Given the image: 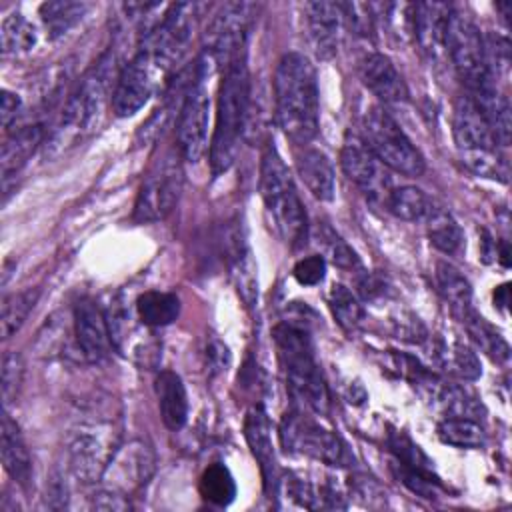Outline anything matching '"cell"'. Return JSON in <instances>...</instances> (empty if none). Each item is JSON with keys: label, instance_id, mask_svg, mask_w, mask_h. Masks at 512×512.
Masks as SVG:
<instances>
[{"label": "cell", "instance_id": "28", "mask_svg": "<svg viewBox=\"0 0 512 512\" xmlns=\"http://www.w3.org/2000/svg\"><path fill=\"white\" fill-rule=\"evenodd\" d=\"M42 138H44L42 124L22 126L20 130H14L6 138V142L2 144V156H0V170H2L4 184L8 182L10 176H14L22 170V166L34 154V150L38 148Z\"/></svg>", "mask_w": 512, "mask_h": 512}, {"label": "cell", "instance_id": "6", "mask_svg": "<svg viewBox=\"0 0 512 512\" xmlns=\"http://www.w3.org/2000/svg\"><path fill=\"white\" fill-rule=\"evenodd\" d=\"M108 68L106 58H102L78 84L74 94L68 98L60 124L56 126L50 148H66L74 144L78 138L94 130L98 124V118L102 114L104 106V94H106V84H108Z\"/></svg>", "mask_w": 512, "mask_h": 512}, {"label": "cell", "instance_id": "23", "mask_svg": "<svg viewBox=\"0 0 512 512\" xmlns=\"http://www.w3.org/2000/svg\"><path fill=\"white\" fill-rule=\"evenodd\" d=\"M452 8L442 2L412 4V32L420 48L432 58L440 56L446 42V26Z\"/></svg>", "mask_w": 512, "mask_h": 512}, {"label": "cell", "instance_id": "32", "mask_svg": "<svg viewBox=\"0 0 512 512\" xmlns=\"http://www.w3.org/2000/svg\"><path fill=\"white\" fill-rule=\"evenodd\" d=\"M136 312L146 326H166L178 318L180 300L172 292L148 290L138 296Z\"/></svg>", "mask_w": 512, "mask_h": 512}, {"label": "cell", "instance_id": "39", "mask_svg": "<svg viewBox=\"0 0 512 512\" xmlns=\"http://www.w3.org/2000/svg\"><path fill=\"white\" fill-rule=\"evenodd\" d=\"M438 356H440V362L446 366V370H450L454 376L462 380H476L482 374L476 352L460 340H454L450 344L446 342L440 344Z\"/></svg>", "mask_w": 512, "mask_h": 512}, {"label": "cell", "instance_id": "35", "mask_svg": "<svg viewBox=\"0 0 512 512\" xmlns=\"http://www.w3.org/2000/svg\"><path fill=\"white\" fill-rule=\"evenodd\" d=\"M2 54H22L36 46V28L20 12H12L2 18L0 24Z\"/></svg>", "mask_w": 512, "mask_h": 512}, {"label": "cell", "instance_id": "10", "mask_svg": "<svg viewBox=\"0 0 512 512\" xmlns=\"http://www.w3.org/2000/svg\"><path fill=\"white\" fill-rule=\"evenodd\" d=\"M198 20V4L176 2L168 4L156 28L146 36L142 48L152 58L156 70H168L180 60L192 42Z\"/></svg>", "mask_w": 512, "mask_h": 512}, {"label": "cell", "instance_id": "3", "mask_svg": "<svg viewBox=\"0 0 512 512\" xmlns=\"http://www.w3.org/2000/svg\"><path fill=\"white\" fill-rule=\"evenodd\" d=\"M260 194L274 232L290 248H300L308 238V218L294 178L272 144L264 146L260 160Z\"/></svg>", "mask_w": 512, "mask_h": 512}, {"label": "cell", "instance_id": "44", "mask_svg": "<svg viewBox=\"0 0 512 512\" xmlns=\"http://www.w3.org/2000/svg\"><path fill=\"white\" fill-rule=\"evenodd\" d=\"M320 240H322V244L326 246V252H328L330 260H332L338 268H342V270H354V268L360 266V260H358L356 252H354L334 230H330L328 226L322 228Z\"/></svg>", "mask_w": 512, "mask_h": 512}, {"label": "cell", "instance_id": "18", "mask_svg": "<svg viewBox=\"0 0 512 512\" xmlns=\"http://www.w3.org/2000/svg\"><path fill=\"white\" fill-rule=\"evenodd\" d=\"M452 134L460 154L476 152V150H496L498 144L486 124L482 112L474 104V100L466 94L454 102L452 114Z\"/></svg>", "mask_w": 512, "mask_h": 512}, {"label": "cell", "instance_id": "19", "mask_svg": "<svg viewBox=\"0 0 512 512\" xmlns=\"http://www.w3.org/2000/svg\"><path fill=\"white\" fill-rule=\"evenodd\" d=\"M244 438L250 446L252 456L258 460L266 490H274L278 484V468H276V454L272 444V426L266 410L260 404L250 406L246 412Z\"/></svg>", "mask_w": 512, "mask_h": 512}, {"label": "cell", "instance_id": "37", "mask_svg": "<svg viewBox=\"0 0 512 512\" xmlns=\"http://www.w3.org/2000/svg\"><path fill=\"white\" fill-rule=\"evenodd\" d=\"M86 10H88V4L84 2L56 0V2H44L40 6V16L48 34L52 38H58V36H64L76 22H80Z\"/></svg>", "mask_w": 512, "mask_h": 512}, {"label": "cell", "instance_id": "27", "mask_svg": "<svg viewBox=\"0 0 512 512\" xmlns=\"http://www.w3.org/2000/svg\"><path fill=\"white\" fill-rule=\"evenodd\" d=\"M296 168L304 182V186L310 190V194L318 200H332L336 192V178L330 158L316 148H304L296 156Z\"/></svg>", "mask_w": 512, "mask_h": 512}, {"label": "cell", "instance_id": "50", "mask_svg": "<svg viewBox=\"0 0 512 512\" xmlns=\"http://www.w3.org/2000/svg\"><path fill=\"white\" fill-rule=\"evenodd\" d=\"M0 120H2V126L4 128H10V124L16 120L18 112H20V96L12 90H2V98H0Z\"/></svg>", "mask_w": 512, "mask_h": 512}, {"label": "cell", "instance_id": "7", "mask_svg": "<svg viewBox=\"0 0 512 512\" xmlns=\"http://www.w3.org/2000/svg\"><path fill=\"white\" fill-rule=\"evenodd\" d=\"M206 60L198 62L194 80L184 94V102L180 106L178 124H176V138H178V152L186 162H198L206 148H208V126H210V66Z\"/></svg>", "mask_w": 512, "mask_h": 512}, {"label": "cell", "instance_id": "16", "mask_svg": "<svg viewBox=\"0 0 512 512\" xmlns=\"http://www.w3.org/2000/svg\"><path fill=\"white\" fill-rule=\"evenodd\" d=\"M152 472H154L152 448L144 440H132L112 454L102 476L106 478L108 488L128 494L140 488L142 484H146Z\"/></svg>", "mask_w": 512, "mask_h": 512}, {"label": "cell", "instance_id": "8", "mask_svg": "<svg viewBox=\"0 0 512 512\" xmlns=\"http://www.w3.org/2000/svg\"><path fill=\"white\" fill-rule=\"evenodd\" d=\"M280 442L286 452L310 456L328 466H348L352 458L338 434L322 428L298 410H290L282 416Z\"/></svg>", "mask_w": 512, "mask_h": 512}, {"label": "cell", "instance_id": "43", "mask_svg": "<svg viewBox=\"0 0 512 512\" xmlns=\"http://www.w3.org/2000/svg\"><path fill=\"white\" fill-rule=\"evenodd\" d=\"M24 360L18 352H6L2 356V400L10 404L16 400L24 382Z\"/></svg>", "mask_w": 512, "mask_h": 512}, {"label": "cell", "instance_id": "12", "mask_svg": "<svg viewBox=\"0 0 512 512\" xmlns=\"http://www.w3.org/2000/svg\"><path fill=\"white\" fill-rule=\"evenodd\" d=\"M254 12L256 4L252 2H226L214 12L204 38L216 62H224L226 66L234 56L246 50V36Z\"/></svg>", "mask_w": 512, "mask_h": 512}, {"label": "cell", "instance_id": "17", "mask_svg": "<svg viewBox=\"0 0 512 512\" xmlns=\"http://www.w3.org/2000/svg\"><path fill=\"white\" fill-rule=\"evenodd\" d=\"M74 332L78 346L88 362H102L110 354L112 336L104 310L92 300L82 298L74 306Z\"/></svg>", "mask_w": 512, "mask_h": 512}, {"label": "cell", "instance_id": "2", "mask_svg": "<svg viewBox=\"0 0 512 512\" xmlns=\"http://www.w3.org/2000/svg\"><path fill=\"white\" fill-rule=\"evenodd\" d=\"M250 92L252 80L244 50L224 66V76L218 90L216 126L210 142V166L214 176L226 172L236 160L238 144L244 136Z\"/></svg>", "mask_w": 512, "mask_h": 512}, {"label": "cell", "instance_id": "40", "mask_svg": "<svg viewBox=\"0 0 512 512\" xmlns=\"http://www.w3.org/2000/svg\"><path fill=\"white\" fill-rule=\"evenodd\" d=\"M328 304H330V310H332L336 322L344 330L352 332V330H356L362 324V320H364V306L358 300V296L350 288H346L344 284H334L330 288Z\"/></svg>", "mask_w": 512, "mask_h": 512}, {"label": "cell", "instance_id": "1", "mask_svg": "<svg viewBox=\"0 0 512 512\" xmlns=\"http://www.w3.org/2000/svg\"><path fill=\"white\" fill-rule=\"evenodd\" d=\"M274 112L280 130L296 144L318 134L320 94L316 70L304 54L288 52L274 72Z\"/></svg>", "mask_w": 512, "mask_h": 512}, {"label": "cell", "instance_id": "4", "mask_svg": "<svg viewBox=\"0 0 512 512\" xmlns=\"http://www.w3.org/2000/svg\"><path fill=\"white\" fill-rule=\"evenodd\" d=\"M272 336L292 394L312 412L328 416L330 396L322 372L316 364L308 330L286 320L274 326Z\"/></svg>", "mask_w": 512, "mask_h": 512}, {"label": "cell", "instance_id": "34", "mask_svg": "<svg viewBox=\"0 0 512 512\" xmlns=\"http://www.w3.org/2000/svg\"><path fill=\"white\" fill-rule=\"evenodd\" d=\"M38 296H40L38 288H26V290L4 296L2 316H0V334L4 340L14 336L22 328L24 320L36 306Z\"/></svg>", "mask_w": 512, "mask_h": 512}, {"label": "cell", "instance_id": "47", "mask_svg": "<svg viewBox=\"0 0 512 512\" xmlns=\"http://www.w3.org/2000/svg\"><path fill=\"white\" fill-rule=\"evenodd\" d=\"M484 48H486L488 70L494 64L496 66V76L498 74H508V68H510V44H508V40L500 38V36H490L488 40H484Z\"/></svg>", "mask_w": 512, "mask_h": 512}, {"label": "cell", "instance_id": "5", "mask_svg": "<svg viewBox=\"0 0 512 512\" xmlns=\"http://www.w3.org/2000/svg\"><path fill=\"white\" fill-rule=\"evenodd\" d=\"M362 140L384 166L404 176H420L426 168L420 150L380 106H370L366 110L362 118Z\"/></svg>", "mask_w": 512, "mask_h": 512}, {"label": "cell", "instance_id": "31", "mask_svg": "<svg viewBox=\"0 0 512 512\" xmlns=\"http://www.w3.org/2000/svg\"><path fill=\"white\" fill-rule=\"evenodd\" d=\"M424 226L430 242L444 254H456L464 244V234L454 220V216L442 206L434 204L428 216L424 218Z\"/></svg>", "mask_w": 512, "mask_h": 512}, {"label": "cell", "instance_id": "49", "mask_svg": "<svg viewBox=\"0 0 512 512\" xmlns=\"http://www.w3.org/2000/svg\"><path fill=\"white\" fill-rule=\"evenodd\" d=\"M92 506H94L96 510H128V508H130V502H128L126 494L108 488V490H102V492H98V494L94 496Z\"/></svg>", "mask_w": 512, "mask_h": 512}, {"label": "cell", "instance_id": "25", "mask_svg": "<svg viewBox=\"0 0 512 512\" xmlns=\"http://www.w3.org/2000/svg\"><path fill=\"white\" fill-rule=\"evenodd\" d=\"M158 410L168 430H180L188 420V394L182 378L172 370H160L154 380Z\"/></svg>", "mask_w": 512, "mask_h": 512}, {"label": "cell", "instance_id": "48", "mask_svg": "<svg viewBox=\"0 0 512 512\" xmlns=\"http://www.w3.org/2000/svg\"><path fill=\"white\" fill-rule=\"evenodd\" d=\"M206 366L212 376L226 372V368L230 366V350L216 336H212L206 344Z\"/></svg>", "mask_w": 512, "mask_h": 512}, {"label": "cell", "instance_id": "38", "mask_svg": "<svg viewBox=\"0 0 512 512\" xmlns=\"http://www.w3.org/2000/svg\"><path fill=\"white\" fill-rule=\"evenodd\" d=\"M200 494L214 506H228L236 496V482L230 470L214 462L200 476Z\"/></svg>", "mask_w": 512, "mask_h": 512}, {"label": "cell", "instance_id": "36", "mask_svg": "<svg viewBox=\"0 0 512 512\" xmlns=\"http://www.w3.org/2000/svg\"><path fill=\"white\" fill-rule=\"evenodd\" d=\"M436 434L444 444L458 446V448H478L484 444V430L478 420L460 418V416H444L438 426Z\"/></svg>", "mask_w": 512, "mask_h": 512}, {"label": "cell", "instance_id": "42", "mask_svg": "<svg viewBox=\"0 0 512 512\" xmlns=\"http://www.w3.org/2000/svg\"><path fill=\"white\" fill-rule=\"evenodd\" d=\"M388 446L390 450L394 452L396 456V462L406 466V468H412L416 472H422V474H428V476H436L434 474V466H432V460L420 450L418 444H414L404 432H390L388 436Z\"/></svg>", "mask_w": 512, "mask_h": 512}, {"label": "cell", "instance_id": "30", "mask_svg": "<svg viewBox=\"0 0 512 512\" xmlns=\"http://www.w3.org/2000/svg\"><path fill=\"white\" fill-rule=\"evenodd\" d=\"M384 202H386V208L396 218L406 220V222H424V218L436 204V200L430 198L422 188L410 186V184L390 188Z\"/></svg>", "mask_w": 512, "mask_h": 512}, {"label": "cell", "instance_id": "14", "mask_svg": "<svg viewBox=\"0 0 512 512\" xmlns=\"http://www.w3.org/2000/svg\"><path fill=\"white\" fill-rule=\"evenodd\" d=\"M154 70V62L144 50L124 64L112 90V110L118 118L136 114L148 102L154 90Z\"/></svg>", "mask_w": 512, "mask_h": 512}, {"label": "cell", "instance_id": "20", "mask_svg": "<svg viewBox=\"0 0 512 512\" xmlns=\"http://www.w3.org/2000/svg\"><path fill=\"white\" fill-rule=\"evenodd\" d=\"M364 86L384 104H400L408 98V88L392 60L380 52H370L360 62Z\"/></svg>", "mask_w": 512, "mask_h": 512}, {"label": "cell", "instance_id": "13", "mask_svg": "<svg viewBox=\"0 0 512 512\" xmlns=\"http://www.w3.org/2000/svg\"><path fill=\"white\" fill-rule=\"evenodd\" d=\"M340 164L344 174L372 200H386L390 192V176L384 164L372 154L362 136L348 132L340 150Z\"/></svg>", "mask_w": 512, "mask_h": 512}, {"label": "cell", "instance_id": "21", "mask_svg": "<svg viewBox=\"0 0 512 512\" xmlns=\"http://www.w3.org/2000/svg\"><path fill=\"white\" fill-rule=\"evenodd\" d=\"M112 454L114 450L94 434V428H82L70 442V468L80 482L90 484L104 474Z\"/></svg>", "mask_w": 512, "mask_h": 512}, {"label": "cell", "instance_id": "29", "mask_svg": "<svg viewBox=\"0 0 512 512\" xmlns=\"http://www.w3.org/2000/svg\"><path fill=\"white\" fill-rule=\"evenodd\" d=\"M434 276H436L438 292L444 296V300L450 304L452 312L458 318H462L466 312L472 310V286L458 268L440 260L436 262Z\"/></svg>", "mask_w": 512, "mask_h": 512}, {"label": "cell", "instance_id": "33", "mask_svg": "<svg viewBox=\"0 0 512 512\" xmlns=\"http://www.w3.org/2000/svg\"><path fill=\"white\" fill-rule=\"evenodd\" d=\"M460 320L466 326V332H468L470 340L480 350H484L496 362H506L508 360L510 348H508L506 340L474 308L470 312H466Z\"/></svg>", "mask_w": 512, "mask_h": 512}, {"label": "cell", "instance_id": "41", "mask_svg": "<svg viewBox=\"0 0 512 512\" xmlns=\"http://www.w3.org/2000/svg\"><path fill=\"white\" fill-rule=\"evenodd\" d=\"M462 164L482 176V178H492V180H500V182H508V162L506 158L496 150H476V152H464L460 154Z\"/></svg>", "mask_w": 512, "mask_h": 512}, {"label": "cell", "instance_id": "11", "mask_svg": "<svg viewBox=\"0 0 512 512\" xmlns=\"http://www.w3.org/2000/svg\"><path fill=\"white\" fill-rule=\"evenodd\" d=\"M180 192L182 168L178 160L168 154L158 160L142 180L134 204V220L140 224L164 220L174 210Z\"/></svg>", "mask_w": 512, "mask_h": 512}, {"label": "cell", "instance_id": "24", "mask_svg": "<svg viewBox=\"0 0 512 512\" xmlns=\"http://www.w3.org/2000/svg\"><path fill=\"white\" fill-rule=\"evenodd\" d=\"M474 100L478 110L482 112L486 124L498 146H508L512 136V116H510V102L504 92L498 88L494 80L482 84L480 88L468 92Z\"/></svg>", "mask_w": 512, "mask_h": 512}, {"label": "cell", "instance_id": "45", "mask_svg": "<svg viewBox=\"0 0 512 512\" xmlns=\"http://www.w3.org/2000/svg\"><path fill=\"white\" fill-rule=\"evenodd\" d=\"M342 18L350 24V28L360 36H372L376 14L372 4H360V2H338Z\"/></svg>", "mask_w": 512, "mask_h": 512}, {"label": "cell", "instance_id": "9", "mask_svg": "<svg viewBox=\"0 0 512 512\" xmlns=\"http://www.w3.org/2000/svg\"><path fill=\"white\" fill-rule=\"evenodd\" d=\"M444 50L452 60L458 76L466 84L468 92L494 80L486 64L484 38L476 24L462 12L452 10L446 26ZM496 82V80H494Z\"/></svg>", "mask_w": 512, "mask_h": 512}, {"label": "cell", "instance_id": "46", "mask_svg": "<svg viewBox=\"0 0 512 512\" xmlns=\"http://www.w3.org/2000/svg\"><path fill=\"white\" fill-rule=\"evenodd\" d=\"M292 274L302 286H316L326 276V260L322 254H310L306 258H300L294 264Z\"/></svg>", "mask_w": 512, "mask_h": 512}, {"label": "cell", "instance_id": "26", "mask_svg": "<svg viewBox=\"0 0 512 512\" xmlns=\"http://www.w3.org/2000/svg\"><path fill=\"white\" fill-rule=\"evenodd\" d=\"M0 454H2V464L8 476L14 478L18 484L26 486L32 476V458L18 424L12 420L8 412L2 414Z\"/></svg>", "mask_w": 512, "mask_h": 512}, {"label": "cell", "instance_id": "15", "mask_svg": "<svg viewBox=\"0 0 512 512\" xmlns=\"http://www.w3.org/2000/svg\"><path fill=\"white\" fill-rule=\"evenodd\" d=\"M224 258L238 296L248 308H254L258 302V268L238 220L230 222L224 230Z\"/></svg>", "mask_w": 512, "mask_h": 512}, {"label": "cell", "instance_id": "22", "mask_svg": "<svg viewBox=\"0 0 512 512\" xmlns=\"http://www.w3.org/2000/svg\"><path fill=\"white\" fill-rule=\"evenodd\" d=\"M304 14L314 54L320 60H330L338 52V28L342 18L338 2H306Z\"/></svg>", "mask_w": 512, "mask_h": 512}]
</instances>
